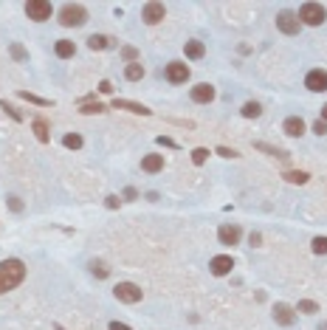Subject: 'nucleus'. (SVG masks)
Wrapping results in <instances>:
<instances>
[{
  "mask_svg": "<svg viewBox=\"0 0 327 330\" xmlns=\"http://www.w3.org/2000/svg\"><path fill=\"white\" fill-rule=\"evenodd\" d=\"M313 251H316V254H327V237H316V240H313Z\"/></svg>",
  "mask_w": 327,
  "mask_h": 330,
  "instance_id": "33",
  "label": "nucleus"
},
{
  "mask_svg": "<svg viewBox=\"0 0 327 330\" xmlns=\"http://www.w3.org/2000/svg\"><path fill=\"white\" fill-rule=\"evenodd\" d=\"M121 57L127 60V65H130V62H138V60H136V57H138V51L133 48V45H124V48H121Z\"/></svg>",
  "mask_w": 327,
  "mask_h": 330,
  "instance_id": "32",
  "label": "nucleus"
},
{
  "mask_svg": "<svg viewBox=\"0 0 327 330\" xmlns=\"http://www.w3.org/2000/svg\"><path fill=\"white\" fill-rule=\"evenodd\" d=\"M11 57H14V60H28V54H26V48H23V45L20 43H11Z\"/></svg>",
  "mask_w": 327,
  "mask_h": 330,
  "instance_id": "31",
  "label": "nucleus"
},
{
  "mask_svg": "<svg viewBox=\"0 0 327 330\" xmlns=\"http://www.w3.org/2000/svg\"><path fill=\"white\" fill-rule=\"evenodd\" d=\"M90 274H93V277H99V279H104L107 274H110V268H107L102 260H90Z\"/></svg>",
  "mask_w": 327,
  "mask_h": 330,
  "instance_id": "26",
  "label": "nucleus"
},
{
  "mask_svg": "<svg viewBox=\"0 0 327 330\" xmlns=\"http://www.w3.org/2000/svg\"><path fill=\"white\" fill-rule=\"evenodd\" d=\"M107 330H133V328H127L124 322H110V328H107Z\"/></svg>",
  "mask_w": 327,
  "mask_h": 330,
  "instance_id": "40",
  "label": "nucleus"
},
{
  "mask_svg": "<svg viewBox=\"0 0 327 330\" xmlns=\"http://www.w3.org/2000/svg\"><path fill=\"white\" fill-rule=\"evenodd\" d=\"M124 77H127L130 82H138V79L144 77V65H141V62H130L127 68H124Z\"/></svg>",
  "mask_w": 327,
  "mask_h": 330,
  "instance_id": "19",
  "label": "nucleus"
},
{
  "mask_svg": "<svg viewBox=\"0 0 327 330\" xmlns=\"http://www.w3.org/2000/svg\"><path fill=\"white\" fill-rule=\"evenodd\" d=\"M141 169H144V172H161L164 169V156H155V153L144 156L141 158Z\"/></svg>",
  "mask_w": 327,
  "mask_h": 330,
  "instance_id": "16",
  "label": "nucleus"
},
{
  "mask_svg": "<svg viewBox=\"0 0 327 330\" xmlns=\"http://www.w3.org/2000/svg\"><path fill=\"white\" fill-rule=\"evenodd\" d=\"M31 127H34L37 139L43 141V144H48V139H51V136H48V124H45V119H34V124H31Z\"/></svg>",
  "mask_w": 327,
  "mask_h": 330,
  "instance_id": "22",
  "label": "nucleus"
},
{
  "mask_svg": "<svg viewBox=\"0 0 327 330\" xmlns=\"http://www.w3.org/2000/svg\"><path fill=\"white\" fill-rule=\"evenodd\" d=\"M217 156H223V158H237V150H229V147H217Z\"/></svg>",
  "mask_w": 327,
  "mask_h": 330,
  "instance_id": "35",
  "label": "nucleus"
},
{
  "mask_svg": "<svg viewBox=\"0 0 327 330\" xmlns=\"http://www.w3.org/2000/svg\"><path fill=\"white\" fill-rule=\"evenodd\" d=\"M99 90H102V93H113V85L104 79V82H99Z\"/></svg>",
  "mask_w": 327,
  "mask_h": 330,
  "instance_id": "41",
  "label": "nucleus"
},
{
  "mask_svg": "<svg viewBox=\"0 0 327 330\" xmlns=\"http://www.w3.org/2000/svg\"><path fill=\"white\" fill-rule=\"evenodd\" d=\"M296 311L299 313H319V305L313 302V299H302V302L296 305Z\"/></svg>",
  "mask_w": 327,
  "mask_h": 330,
  "instance_id": "28",
  "label": "nucleus"
},
{
  "mask_svg": "<svg viewBox=\"0 0 327 330\" xmlns=\"http://www.w3.org/2000/svg\"><path fill=\"white\" fill-rule=\"evenodd\" d=\"M87 20V9L82 3H65L60 9V23L65 28H77V26H85Z\"/></svg>",
  "mask_w": 327,
  "mask_h": 330,
  "instance_id": "2",
  "label": "nucleus"
},
{
  "mask_svg": "<svg viewBox=\"0 0 327 330\" xmlns=\"http://www.w3.org/2000/svg\"><path fill=\"white\" fill-rule=\"evenodd\" d=\"M124 198H127V200H136V198H138V192L133 189V186H127V189H124Z\"/></svg>",
  "mask_w": 327,
  "mask_h": 330,
  "instance_id": "42",
  "label": "nucleus"
},
{
  "mask_svg": "<svg viewBox=\"0 0 327 330\" xmlns=\"http://www.w3.org/2000/svg\"><path fill=\"white\" fill-rule=\"evenodd\" d=\"M254 147L257 150H262V153H268V156H274V158H288V153L285 150H279V147H271V144H265V141H254Z\"/></svg>",
  "mask_w": 327,
  "mask_h": 330,
  "instance_id": "20",
  "label": "nucleus"
},
{
  "mask_svg": "<svg viewBox=\"0 0 327 330\" xmlns=\"http://www.w3.org/2000/svg\"><path fill=\"white\" fill-rule=\"evenodd\" d=\"M79 113H87V116H90V113H104V104H99V102H85Z\"/></svg>",
  "mask_w": 327,
  "mask_h": 330,
  "instance_id": "29",
  "label": "nucleus"
},
{
  "mask_svg": "<svg viewBox=\"0 0 327 330\" xmlns=\"http://www.w3.org/2000/svg\"><path fill=\"white\" fill-rule=\"evenodd\" d=\"M155 141H158L161 147H178V144H175L172 139H166V136H158V139H155Z\"/></svg>",
  "mask_w": 327,
  "mask_h": 330,
  "instance_id": "37",
  "label": "nucleus"
},
{
  "mask_svg": "<svg viewBox=\"0 0 327 330\" xmlns=\"http://www.w3.org/2000/svg\"><path fill=\"white\" fill-rule=\"evenodd\" d=\"M26 14H28V20L43 23V20L51 17V3H48V0H28L26 3Z\"/></svg>",
  "mask_w": 327,
  "mask_h": 330,
  "instance_id": "5",
  "label": "nucleus"
},
{
  "mask_svg": "<svg viewBox=\"0 0 327 330\" xmlns=\"http://www.w3.org/2000/svg\"><path fill=\"white\" fill-rule=\"evenodd\" d=\"M322 122H327V104L322 107Z\"/></svg>",
  "mask_w": 327,
  "mask_h": 330,
  "instance_id": "43",
  "label": "nucleus"
},
{
  "mask_svg": "<svg viewBox=\"0 0 327 330\" xmlns=\"http://www.w3.org/2000/svg\"><path fill=\"white\" fill-rule=\"evenodd\" d=\"M305 87L313 90V93H325L327 90V71H322V68L310 71L308 77H305Z\"/></svg>",
  "mask_w": 327,
  "mask_h": 330,
  "instance_id": "7",
  "label": "nucleus"
},
{
  "mask_svg": "<svg viewBox=\"0 0 327 330\" xmlns=\"http://www.w3.org/2000/svg\"><path fill=\"white\" fill-rule=\"evenodd\" d=\"M164 74H166V79H169L172 85H183V82L189 79V65H183V62H169Z\"/></svg>",
  "mask_w": 327,
  "mask_h": 330,
  "instance_id": "8",
  "label": "nucleus"
},
{
  "mask_svg": "<svg viewBox=\"0 0 327 330\" xmlns=\"http://www.w3.org/2000/svg\"><path fill=\"white\" fill-rule=\"evenodd\" d=\"M113 107H116V110H130V113H138V116L153 113L150 107H144V104H138V102H127V99H113Z\"/></svg>",
  "mask_w": 327,
  "mask_h": 330,
  "instance_id": "14",
  "label": "nucleus"
},
{
  "mask_svg": "<svg viewBox=\"0 0 327 330\" xmlns=\"http://www.w3.org/2000/svg\"><path fill=\"white\" fill-rule=\"evenodd\" d=\"M0 107H3V110H6V113L11 116V119H14V122H20V119H23V116L17 113V110H14V107H11V104H6V102H0Z\"/></svg>",
  "mask_w": 327,
  "mask_h": 330,
  "instance_id": "34",
  "label": "nucleus"
},
{
  "mask_svg": "<svg viewBox=\"0 0 327 330\" xmlns=\"http://www.w3.org/2000/svg\"><path fill=\"white\" fill-rule=\"evenodd\" d=\"M274 319H276V325H282V328H291L293 322H296V311H293L291 305L279 302V305H274Z\"/></svg>",
  "mask_w": 327,
  "mask_h": 330,
  "instance_id": "10",
  "label": "nucleus"
},
{
  "mask_svg": "<svg viewBox=\"0 0 327 330\" xmlns=\"http://www.w3.org/2000/svg\"><path fill=\"white\" fill-rule=\"evenodd\" d=\"M20 99H26V102H31V104H40V107H51V99L34 96V93H28V90H20Z\"/></svg>",
  "mask_w": 327,
  "mask_h": 330,
  "instance_id": "24",
  "label": "nucleus"
},
{
  "mask_svg": "<svg viewBox=\"0 0 327 330\" xmlns=\"http://www.w3.org/2000/svg\"><path fill=\"white\" fill-rule=\"evenodd\" d=\"M192 99L198 104H209L212 99H215V87L209 85V82H200V85L192 87Z\"/></svg>",
  "mask_w": 327,
  "mask_h": 330,
  "instance_id": "13",
  "label": "nucleus"
},
{
  "mask_svg": "<svg viewBox=\"0 0 327 330\" xmlns=\"http://www.w3.org/2000/svg\"><path fill=\"white\" fill-rule=\"evenodd\" d=\"M282 130H285V136L299 139L302 133H305V122H302L299 116H288V119H285V124H282Z\"/></svg>",
  "mask_w": 327,
  "mask_h": 330,
  "instance_id": "15",
  "label": "nucleus"
},
{
  "mask_svg": "<svg viewBox=\"0 0 327 330\" xmlns=\"http://www.w3.org/2000/svg\"><path fill=\"white\" fill-rule=\"evenodd\" d=\"M62 144H65L68 150H79L82 147V136H79V133H68V136L62 139Z\"/></svg>",
  "mask_w": 327,
  "mask_h": 330,
  "instance_id": "27",
  "label": "nucleus"
},
{
  "mask_svg": "<svg viewBox=\"0 0 327 330\" xmlns=\"http://www.w3.org/2000/svg\"><path fill=\"white\" fill-rule=\"evenodd\" d=\"M26 279V262L11 257V260H3L0 262V294L6 291H14Z\"/></svg>",
  "mask_w": 327,
  "mask_h": 330,
  "instance_id": "1",
  "label": "nucleus"
},
{
  "mask_svg": "<svg viewBox=\"0 0 327 330\" xmlns=\"http://www.w3.org/2000/svg\"><path fill=\"white\" fill-rule=\"evenodd\" d=\"M313 133H316V136H325V133H327V122H322V119H319V122L313 124Z\"/></svg>",
  "mask_w": 327,
  "mask_h": 330,
  "instance_id": "36",
  "label": "nucleus"
},
{
  "mask_svg": "<svg viewBox=\"0 0 327 330\" xmlns=\"http://www.w3.org/2000/svg\"><path fill=\"white\" fill-rule=\"evenodd\" d=\"M110 43H113V40H107V37H102V34H90V37H87V45H90L93 51H104Z\"/></svg>",
  "mask_w": 327,
  "mask_h": 330,
  "instance_id": "21",
  "label": "nucleus"
},
{
  "mask_svg": "<svg viewBox=\"0 0 327 330\" xmlns=\"http://www.w3.org/2000/svg\"><path fill=\"white\" fill-rule=\"evenodd\" d=\"M54 51H57V57H60V60H68V57H74V54H77V45L71 43V40H60V43L54 45Z\"/></svg>",
  "mask_w": 327,
  "mask_h": 330,
  "instance_id": "18",
  "label": "nucleus"
},
{
  "mask_svg": "<svg viewBox=\"0 0 327 330\" xmlns=\"http://www.w3.org/2000/svg\"><path fill=\"white\" fill-rule=\"evenodd\" d=\"M282 178H285L288 183H308L310 175H308V172H302V169H288V172H285Z\"/></svg>",
  "mask_w": 327,
  "mask_h": 330,
  "instance_id": "23",
  "label": "nucleus"
},
{
  "mask_svg": "<svg viewBox=\"0 0 327 330\" xmlns=\"http://www.w3.org/2000/svg\"><path fill=\"white\" fill-rule=\"evenodd\" d=\"M217 237H220V243L223 246H237L240 243V237H243V232H240L237 223H223V226L217 229Z\"/></svg>",
  "mask_w": 327,
  "mask_h": 330,
  "instance_id": "9",
  "label": "nucleus"
},
{
  "mask_svg": "<svg viewBox=\"0 0 327 330\" xmlns=\"http://www.w3.org/2000/svg\"><path fill=\"white\" fill-rule=\"evenodd\" d=\"M299 14H293V11H279L276 14V28L282 31V34H299Z\"/></svg>",
  "mask_w": 327,
  "mask_h": 330,
  "instance_id": "6",
  "label": "nucleus"
},
{
  "mask_svg": "<svg viewBox=\"0 0 327 330\" xmlns=\"http://www.w3.org/2000/svg\"><path fill=\"white\" fill-rule=\"evenodd\" d=\"M183 54H186L189 60H200V57L206 54V45L200 43V40H189V43L183 45Z\"/></svg>",
  "mask_w": 327,
  "mask_h": 330,
  "instance_id": "17",
  "label": "nucleus"
},
{
  "mask_svg": "<svg viewBox=\"0 0 327 330\" xmlns=\"http://www.w3.org/2000/svg\"><path fill=\"white\" fill-rule=\"evenodd\" d=\"M104 203H107V209H116V206H119V198H116V195H107Z\"/></svg>",
  "mask_w": 327,
  "mask_h": 330,
  "instance_id": "38",
  "label": "nucleus"
},
{
  "mask_svg": "<svg viewBox=\"0 0 327 330\" xmlns=\"http://www.w3.org/2000/svg\"><path fill=\"white\" fill-rule=\"evenodd\" d=\"M113 296L124 305H136V302H141L144 291H141L138 285H133V282H119V285L113 288Z\"/></svg>",
  "mask_w": 327,
  "mask_h": 330,
  "instance_id": "4",
  "label": "nucleus"
},
{
  "mask_svg": "<svg viewBox=\"0 0 327 330\" xmlns=\"http://www.w3.org/2000/svg\"><path fill=\"white\" fill-rule=\"evenodd\" d=\"M240 113L245 116V119H257V116L262 113V107H259V102H245Z\"/></svg>",
  "mask_w": 327,
  "mask_h": 330,
  "instance_id": "25",
  "label": "nucleus"
},
{
  "mask_svg": "<svg viewBox=\"0 0 327 330\" xmlns=\"http://www.w3.org/2000/svg\"><path fill=\"white\" fill-rule=\"evenodd\" d=\"M327 20V11L322 3H305L299 9V23H305V26H322Z\"/></svg>",
  "mask_w": 327,
  "mask_h": 330,
  "instance_id": "3",
  "label": "nucleus"
},
{
  "mask_svg": "<svg viewBox=\"0 0 327 330\" xmlns=\"http://www.w3.org/2000/svg\"><path fill=\"white\" fill-rule=\"evenodd\" d=\"M9 206L14 209V212H20V209H23V203H20V198H14V195H11V198H9Z\"/></svg>",
  "mask_w": 327,
  "mask_h": 330,
  "instance_id": "39",
  "label": "nucleus"
},
{
  "mask_svg": "<svg viewBox=\"0 0 327 330\" xmlns=\"http://www.w3.org/2000/svg\"><path fill=\"white\" fill-rule=\"evenodd\" d=\"M206 158H209V150L206 147H198V150H192V161H195V164H206Z\"/></svg>",
  "mask_w": 327,
  "mask_h": 330,
  "instance_id": "30",
  "label": "nucleus"
},
{
  "mask_svg": "<svg viewBox=\"0 0 327 330\" xmlns=\"http://www.w3.org/2000/svg\"><path fill=\"white\" fill-rule=\"evenodd\" d=\"M209 268H212L215 277H226V274L234 268V260L229 257V254H220V257H215V260L209 262Z\"/></svg>",
  "mask_w": 327,
  "mask_h": 330,
  "instance_id": "12",
  "label": "nucleus"
},
{
  "mask_svg": "<svg viewBox=\"0 0 327 330\" xmlns=\"http://www.w3.org/2000/svg\"><path fill=\"white\" fill-rule=\"evenodd\" d=\"M164 14H166V9H164V3H147L144 11H141V17H144V23H150V26H155V23H161Z\"/></svg>",
  "mask_w": 327,
  "mask_h": 330,
  "instance_id": "11",
  "label": "nucleus"
}]
</instances>
